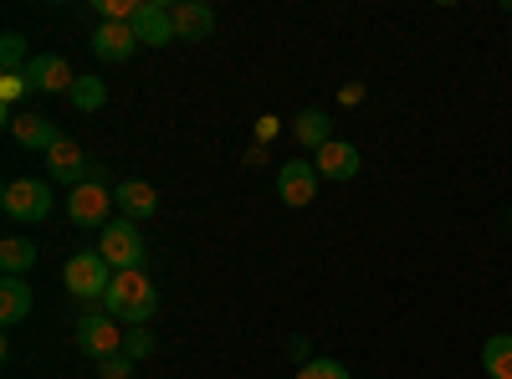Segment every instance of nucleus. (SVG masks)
I'll return each mask as SVG.
<instances>
[{
	"label": "nucleus",
	"mask_w": 512,
	"mask_h": 379,
	"mask_svg": "<svg viewBox=\"0 0 512 379\" xmlns=\"http://www.w3.org/2000/svg\"><path fill=\"white\" fill-rule=\"evenodd\" d=\"M103 308H108L118 323H128V328H144V323H154V313H159V287H154L144 272H118L113 287H108V298H103Z\"/></svg>",
	"instance_id": "obj_1"
},
{
	"label": "nucleus",
	"mask_w": 512,
	"mask_h": 379,
	"mask_svg": "<svg viewBox=\"0 0 512 379\" xmlns=\"http://www.w3.org/2000/svg\"><path fill=\"white\" fill-rule=\"evenodd\" d=\"M113 267L103 262V251H72L67 267H62V282L72 298H108V287H113Z\"/></svg>",
	"instance_id": "obj_2"
},
{
	"label": "nucleus",
	"mask_w": 512,
	"mask_h": 379,
	"mask_svg": "<svg viewBox=\"0 0 512 379\" xmlns=\"http://www.w3.org/2000/svg\"><path fill=\"white\" fill-rule=\"evenodd\" d=\"M98 251H103V262H108L113 272H139V267H144V236H139V226L128 221V216H113V221L103 226Z\"/></svg>",
	"instance_id": "obj_3"
},
{
	"label": "nucleus",
	"mask_w": 512,
	"mask_h": 379,
	"mask_svg": "<svg viewBox=\"0 0 512 379\" xmlns=\"http://www.w3.org/2000/svg\"><path fill=\"white\" fill-rule=\"evenodd\" d=\"M67 216H72V226H108L113 221V195L103 185L98 164H93V175L82 180L77 190H67Z\"/></svg>",
	"instance_id": "obj_4"
},
{
	"label": "nucleus",
	"mask_w": 512,
	"mask_h": 379,
	"mask_svg": "<svg viewBox=\"0 0 512 379\" xmlns=\"http://www.w3.org/2000/svg\"><path fill=\"white\" fill-rule=\"evenodd\" d=\"M118 318L113 313H82L77 323H72V339H77V349L88 354V359H113V354H123V328H113Z\"/></svg>",
	"instance_id": "obj_5"
},
{
	"label": "nucleus",
	"mask_w": 512,
	"mask_h": 379,
	"mask_svg": "<svg viewBox=\"0 0 512 379\" xmlns=\"http://www.w3.org/2000/svg\"><path fill=\"white\" fill-rule=\"evenodd\" d=\"M0 205H6L11 221H47L52 216V190H47V180H11L0 190Z\"/></svg>",
	"instance_id": "obj_6"
},
{
	"label": "nucleus",
	"mask_w": 512,
	"mask_h": 379,
	"mask_svg": "<svg viewBox=\"0 0 512 379\" xmlns=\"http://www.w3.org/2000/svg\"><path fill=\"white\" fill-rule=\"evenodd\" d=\"M277 195H282V205H292V210L313 205V200H318V170H313V159H287L282 170H277Z\"/></svg>",
	"instance_id": "obj_7"
},
{
	"label": "nucleus",
	"mask_w": 512,
	"mask_h": 379,
	"mask_svg": "<svg viewBox=\"0 0 512 379\" xmlns=\"http://www.w3.org/2000/svg\"><path fill=\"white\" fill-rule=\"evenodd\" d=\"M134 36H139V47H169V41H180L175 36V16H169L164 0H139Z\"/></svg>",
	"instance_id": "obj_8"
},
{
	"label": "nucleus",
	"mask_w": 512,
	"mask_h": 379,
	"mask_svg": "<svg viewBox=\"0 0 512 379\" xmlns=\"http://www.w3.org/2000/svg\"><path fill=\"white\" fill-rule=\"evenodd\" d=\"M47 175L57 180V185H67V190H77L82 180L93 175V164H88V154H82L72 139H57L52 149H47Z\"/></svg>",
	"instance_id": "obj_9"
},
{
	"label": "nucleus",
	"mask_w": 512,
	"mask_h": 379,
	"mask_svg": "<svg viewBox=\"0 0 512 379\" xmlns=\"http://www.w3.org/2000/svg\"><path fill=\"white\" fill-rule=\"evenodd\" d=\"M26 82L36 93H72V62L67 57H57V52H36L31 57V67H26Z\"/></svg>",
	"instance_id": "obj_10"
},
{
	"label": "nucleus",
	"mask_w": 512,
	"mask_h": 379,
	"mask_svg": "<svg viewBox=\"0 0 512 379\" xmlns=\"http://www.w3.org/2000/svg\"><path fill=\"white\" fill-rule=\"evenodd\" d=\"M313 170H318V180H333V185L354 180V175H359V144H349V139L323 144L318 159H313Z\"/></svg>",
	"instance_id": "obj_11"
},
{
	"label": "nucleus",
	"mask_w": 512,
	"mask_h": 379,
	"mask_svg": "<svg viewBox=\"0 0 512 379\" xmlns=\"http://www.w3.org/2000/svg\"><path fill=\"white\" fill-rule=\"evenodd\" d=\"M93 52H98V62H128L139 52V36H134V26H123V21H103L93 31Z\"/></svg>",
	"instance_id": "obj_12"
},
{
	"label": "nucleus",
	"mask_w": 512,
	"mask_h": 379,
	"mask_svg": "<svg viewBox=\"0 0 512 379\" xmlns=\"http://www.w3.org/2000/svg\"><path fill=\"white\" fill-rule=\"evenodd\" d=\"M169 16H175V36L180 41H205L210 31H216V11H210L205 0H175Z\"/></svg>",
	"instance_id": "obj_13"
},
{
	"label": "nucleus",
	"mask_w": 512,
	"mask_h": 379,
	"mask_svg": "<svg viewBox=\"0 0 512 379\" xmlns=\"http://www.w3.org/2000/svg\"><path fill=\"white\" fill-rule=\"evenodd\" d=\"M113 205L123 210L128 221H144V216H154V210H159V190L149 180H118L113 185Z\"/></svg>",
	"instance_id": "obj_14"
},
{
	"label": "nucleus",
	"mask_w": 512,
	"mask_h": 379,
	"mask_svg": "<svg viewBox=\"0 0 512 379\" xmlns=\"http://www.w3.org/2000/svg\"><path fill=\"white\" fill-rule=\"evenodd\" d=\"M11 139L26 144V149H41V154H47L62 134H57V123H52L47 113H16V118H11Z\"/></svg>",
	"instance_id": "obj_15"
},
{
	"label": "nucleus",
	"mask_w": 512,
	"mask_h": 379,
	"mask_svg": "<svg viewBox=\"0 0 512 379\" xmlns=\"http://www.w3.org/2000/svg\"><path fill=\"white\" fill-rule=\"evenodd\" d=\"M26 318H31V282L26 277H6L0 282V323L16 328Z\"/></svg>",
	"instance_id": "obj_16"
},
{
	"label": "nucleus",
	"mask_w": 512,
	"mask_h": 379,
	"mask_svg": "<svg viewBox=\"0 0 512 379\" xmlns=\"http://www.w3.org/2000/svg\"><path fill=\"white\" fill-rule=\"evenodd\" d=\"M292 134H297V144H303V149H313V154H318L323 144H333V123H328V113L308 108V113H297Z\"/></svg>",
	"instance_id": "obj_17"
},
{
	"label": "nucleus",
	"mask_w": 512,
	"mask_h": 379,
	"mask_svg": "<svg viewBox=\"0 0 512 379\" xmlns=\"http://www.w3.org/2000/svg\"><path fill=\"white\" fill-rule=\"evenodd\" d=\"M482 369L492 379H512V333H492L482 344Z\"/></svg>",
	"instance_id": "obj_18"
},
{
	"label": "nucleus",
	"mask_w": 512,
	"mask_h": 379,
	"mask_svg": "<svg viewBox=\"0 0 512 379\" xmlns=\"http://www.w3.org/2000/svg\"><path fill=\"white\" fill-rule=\"evenodd\" d=\"M31 267H36V246H31V241H21V236L0 241V272L21 277V272H31Z\"/></svg>",
	"instance_id": "obj_19"
},
{
	"label": "nucleus",
	"mask_w": 512,
	"mask_h": 379,
	"mask_svg": "<svg viewBox=\"0 0 512 379\" xmlns=\"http://www.w3.org/2000/svg\"><path fill=\"white\" fill-rule=\"evenodd\" d=\"M67 98H72V108H82V113H98V108L108 103V88H103V77L88 72V77H77V82H72V93H67Z\"/></svg>",
	"instance_id": "obj_20"
},
{
	"label": "nucleus",
	"mask_w": 512,
	"mask_h": 379,
	"mask_svg": "<svg viewBox=\"0 0 512 379\" xmlns=\"http://www.w3.org/2000/svg\"><path fill=\"white\" fill-rule=\"evenodd\" d=\"M26 36L21 31H6L0 36V72H26Z\"/></svg>",
	"instance_id": "obj_21"
},
{
	"label": "nucleus",
	"mask_w": 512,
	"mask_h": 379,
	"mask_svg": "<svg viewBox=\"0 0 512 379\" xmlns=\"http://www.w3.org/2000/svg\"><path fill=\"white\" fill-rule=\"evenodd\" d=\"M297 379H354L338 359H308L303 369H297Z\"/></svg>",
	"instance_id": "obj_22"
},
{
	"label": "nucleus",
	"mask_w": 512,
	"mask_h": 379,
	"mask_svg": "<svg viewBox=\"0 0 512 379\" xmlns=\"http://www.w3.org/2000/svg\"><path fill=\"white\" fill-rule=\"evenodd\" d=\"M123 354H128V359L154 354V333H149V328H123Z\"/></svg>",
	"instance_id": "obj_23"
},
{
	"label": "nucleus",
	"mask_w": 512,
	"mask_h": 379,
	"mask_svg": "<svg viewBox=\"0 0 512 379\" xmlns=\"http://www.w3.org/2000/svg\"><path fill=\"white\" fill-rule=\"evenodd\" d=\"M98 379H134V359H128V354H113V359H103Z\"/></svg>",
	"instance_id": "obj_24"
},
{
	"label": "nucleus",
	"mask_w": 512,
	"mask_h": 379,
	"mask_svg": "<svg viewBox=\"0 0 512 379\" xmlns=\"http://www.w3.org/2000/svg\"><path fill=\"white\" fill-rule=\"evenodd\" d=\"M26 88H31V82H26V72H0V98H6V103H16Z\"/></svg>",
	"instance_id": "obj_25"
},
{
	"label": "nucleus",
	"mask_w": 512,
	"mask_h": 379,
	"mask_svg": "<svg viewBox=\"0 0 512 379\" xmlns=\"http://www.w3.org/2000/svg\"><path fill=\"white\" fill-rule=\"evenodd\" d=\"M277 139V118L267 113V118H256V144H272Z\"/></svg>",
	"instance_id": "obj_26"
},
{
	"label": "nucleus",
	"mask_w": 512,
	"mask_h": 379,
	"mask_svg": "<svg viewBox=\"0 0 512 379\" xmlns=\"http://www.w3.org/2000/svg\"><path fill=\"white\" fill-rule=\"evenodd\" d=\"M507 41H512V36H507Z\"/></svg>",
	"instance_id": "obj_27"
}]
</instances>
